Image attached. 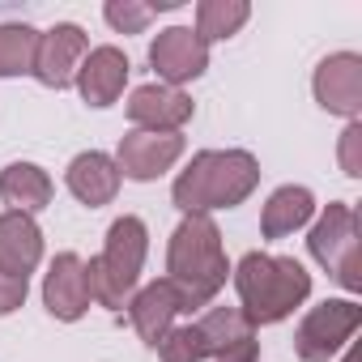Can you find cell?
Returning <instances> with one entry per match:
<instances>
[{
	"label": "cell",
	"instance_id": "18",
	"mask_svg": "<svg viewBox=\"0 0 362 362\" xmlns=\"http://www.w3.org/2000/svg\"><path fill=\"white\" fill-rule=\"evenodd\" d=\"M311 214H315V201H311L307 188H277L264 205V222H260L264 239H281V235L298 230Z\"/></svg>",
	"mask_w": 362,
	"mask_h": 362
},
{
	"label": "cell",
	"instance_id": "12",
	"mask_svg": "<svg viewBox=\"0 0 362 362\" xmlns=\"http://www.w3.org/2000/svg\"><path fill=\"white\" fill-rule=\"evenodd\" d=\"M124 81H128V60L119 47H94L77 64V86H81L90 107H111L119 98Z\"/></svg>",
	"mask_w": 362,
	"mask_h": 362
},
{
	"label": "cell",
	"instance_id": "7",
	"mask_svg": "<svg viewBox=\"0 0 362 362\" xmlns=\"http://www.w3.org/2000/svg\"><path fill=\"white\" fill-rule=\"evenodd\" d=\"M149 60H153V69H158L170 86H179V81H192V77L205 73V64H209V47L197 39V30L175 26V30H162V35L153 39Z\"/></svg>",
	"mask_w": 362,
	"mask_h": 362
},
{
	"label": "cell",
	"instance_id": "16",
	"mask_svg": "<svg viewBox=\"0 0 362 362\" xmlns=\"http://www.w3.org/2000/svg\"><path fill=\"white\" fill-rule=\"evenodd\" d=\"M69 188H73L77 201H86L90 209H98V205H107V201L115 197V188H119V166H115L107 153H81V158H73V166H69Z\"/></svg>",
	"mask_w": 362,
	"mask_h": 362
},
{
	"label": "cell",
	"instance_id": "22",
	"mask_svg": "<svg viewBox=\"0 0 362 362\" xmlns=\"http://www.w3.org/2000/svg\"><path fill=\"white\" fill-rule=\"evenodd\" d=\"M158 354H162V362H201L209 349H205L201 328H197V324H188V328L166 332V337H162V345H158Z\"/></svg>",
	"mask_w": 362,
	"mask_h": 362
},
{
	"label": "cell",
	"instance_id": "14",
	"mask_svg": "<svg viewBox=\"0 0 362 362\" xmlns=\"http://www.w3.org/2000/svg\"><path fill=\"white\" fill-rule=\"evenodd\" d=\"M43 256L39 226L26 214H0V273L5 277H26Z\"/></svg>",
	"mask_w": 362,
	"mask_h": 362
},
{
	"label": "cell",
	"instance_id": "5",
	"mask_svg": "<svg viewBox=\"0 0 362 362\" xmlns=\"http://www.w3.org/2000/svg\"><path fill=\"white\" fill-rule=\"evenodd\" d=\"M311 256L345 290H358L362 286V273H358V222H354V209L349 205H328V214L311 230Z\"/></svg>",
	"mask_w": 362,
	"mask_h": 362
},
{
	"label": "cell",
	"instance_id": "8",
	"mask_svg": "<svg viewBox=\"0 0 362 362\" xmlns=\"http://www.w3.org/2000/svg\"><path fill=\"white\" fill-rule=\"evenodd\" d=\"M179 153H184V136L179 132H128L119 141V175L128 179H153L162 175Z\"/></svg>",
	"mask_w": 362,
	"mask_h": 362
},
{
	"label": "cell",
	"instance_id": "10",
	"mask_svg": "<svg viewBox=\"0 0 362 362\" xmlns=\"http://www.w3.org/2000/svg\"><path fill=\"white\" fill-rule=\"evenodd\" d=\"M188 115H192V98L170 86H141L128 98V119L141 132H175Z\"/></svg>",
	"mask_w": 362,
	"mask_h": 362
},
{
	"label": "cell",
	"instance_id": "17",
	"mask_svg": "<svg viewBox=\"0 0 362 362\" xmlns=\"http://www.w3.org/2000/svg\"><path fill=\"white\" fill-rule=\"evenodd\" d=\"M0 197H5V205H13V214L43 209L52 201V179L30 162H13L5 175H0Z\"/></svg>",
	"mask_w": 362,
	"mask_h": 362
},
{
	"label": "cell",
	"instance_id": "25",
	"mask_svg": "<svg viewBox=\"0 0 362 362\" xmlns=\"http://www.w3.org/2000/svg\"><path fill=\"white\" fill-rule=\"evenodd\" d=\"M358 141H362V128H358V124H349V128H345V136H341V166H345V175H362Z\"/></svg>",
	"mask_w": 362,
	"mask_h": 362
},
{
	"label": "cell",
	"instance_id": "24",
	"mask_svg": "<svg viewBox=\"0 0 362 362\" xmlns=\"http://www.w3.org/2000/svg\"><path fill=\"white\" fill-rule=\"evenodd\" d=\"M22 303H26V277H5L0 273V315H9Z\"/></svg>",
	"mask_w": 362,
	"mask_h": 362
},
{
	"label": "cell",
	"instance_id": "13",
	"mask_svg": "<svg viewBox=\"0 0 362 362\" xmlns=\"http://www.w3.org/2000/svg\"><path fill=\"white\" fill-rule=\"evenodd\" d=\"M43 298H47V311L56 320H77L86 307H90V281H86V264L64 252L52 260V273H47V286H43Z\"/></svg>",
	"mask_w": 362,
	"mask_h": 362
},
{
	"label": "cell",
	"instance_id": "1",
	"mask_svg": "<svg viewBox=\"0 0 362 362\" xmlns=\"http://www.w3.org/2000/svg\"><path fill=\"white\" fill-rule=\"evenodd\" d=\"M226 256H222V235L209 218L188 214V222L175 230L170 239V286L179 294V307L192 311L201 303H209L222 286H226Z\"/></svg>",
	"mask_w": 362,
	"mask_h": 362
},
{
	"label": "cell",
	"instance_id": "4",
	"mask_svg": "<svg viewBox=\"0 0 362 362\" xmlns=\"http://www.w3.org/2000/svg\"><path fill=\"white\" fill-rule=\"evenodd\" d=\"M145 260V226L141 218H119L107 230V247L103 256H94L86 264V281H90V298H98L103 307H119L124 294L136 286Z\"/></svg>",
	"mask_w": 362,
	"mask_h": 362
},
{
	"label": "cell",
	"instance_id": "23",
	"mask_svg": "<svg viewBox=\"0 0 362 362\" xmlns=\"http://www.w3.org/2000/svg\"><path fill=\"white\" fill-rule=\"evenodd\" d=\"M149 18H153L149 5H107V22L115 30H141Z\"/></svg>",
	"mask_w": 362,
	"mask_h": 362
},
{
	"label": "cell",
	"instance_id": "9",
	"mask_svg": "<svg viewBox=\"0 0 362 362\" xmlns=\"http://www.w3.org/2000/svg\"><path fill=\"white\" fill-rule=\"evenodd\" d=\"M81 56H86V35L64 22V26L39 35V47H35V64H30V69H35V77H39L43 86L64 90V86L73 81V69H77Z\"/></svg>",
	"mask_w": 362,
	"mask_h": 362
},
{
	"label": "cell",
	"instance_id": "19",
	"mask_svg": "<svg viewBox=\"0 0 362 362\" xmlns=\"http://www.w3.org/2000/svg\"><path fill=\"white\" fill-rule=\"evenodd\" d=\"M197 328H201V337H205V349H209V354H222V349H230L235 341H247V337H252L247 315H243V311H235V307H214Z\"/></svg>",
	"mask_w": 362,
	"mask_h": 362
},
{
	"label": "cell",
	"instance_id": "3",
	"mask_svg": "<svg viewBox=\"0 0 362 362\" xmlns=\"http://www.w3.org/2000/svg\"><path fill=\"white\" fill-rule=\"evenodd\" d=\"M260 179V166L243 149L226 153H197L192 166L175 179V205L184 214H209V209H230L239 205Z\"/></svg>",
	"mask_w": 362,
	"mask_h": 362
},
{
	"label": "cell",
	"instance_id": "20",
	"mask_svg": "<svg viewBox=\"0 0 362 362\" xmlns=\"http://www.w3.org/2000/svg\"><path fill=\"white\" fill-rule=\"evenodd\" d=\"M35 47H39V35L30 26H0V77L26 73L35 64Z\"/></svg>",
	"mask_w": 362,
	"mask_h": 362
},
{
	"label": "cell",
	"instance_id": "21",
	"mask_svg": "<svg viewBox=\"0 0 362 362\" xmlns=\"http://www.w3.org/2000/svg\"><path fill=\"white\" fill-rule=\"evenodd\" d=\"M247 22V5H239V0H230V5H222V0H209V5L197 9V39H230L239 26Z\"/></svg>",
	"mask_w": 362,
	"mask_h": 362
},
{
	"label": "cell",
	"instance_id": "26",
	"mask_svg": "<svg viewBox=\"0 0 362 362\" xmlns=\"http://www.w3.org/2000/svg\"><path fill=\"white\" fill-rule=\"evenodd\" d=\"M218 362H256V341H252V337H247V341H235L230 349L218 354Z\"/></svg>",
	"mask_w": 362,
	"mask_h": 362
},
{
	"label": "cell",
	"instance_id": "2",
	"mask_svg": "<svg viewBox=\"0 0 362 362\" xmlns=\"http://www.w3.org/2000/svg\"><path fill=\"white\" fill-rule=\"evenodd\" d=\"M235 286L243 294V315L247 324H277L286 320L311 290L307 269L294 256H264V252H247L235 269Z\"/></svg>",
	"mask_w": 362,
	"mask_h": 362
},
{
	"label": "cell",
	"instance_id": "27",
	"mask_svg": "<svg viewBox=\"0 0 362 362\" xmlns=\"http://www.w3.org/2000/svg\"><path fill=\"white\" fill-rule=\"evenodd\" d=\"M345 362H358V354H354V349H349V354H345Z\"/></svg>",
	"mask_w": 362,
	"mask_h": 362
},
{
	"label": "cell",
	"instance_id": "15",
	"mask_svg": "<svg viewBox=\"0 0 362 362\" xmlns=\"http://www.w3.org/2000/svg\"><path fill=\"white\" fill-rule=\"evenodd\" d=\"M179 311H184V307H179V294H175L170 281H153V286H145L132 298V324L145 337V345H153V349L162 345V337L170 332V320Z\"/></svg>",
	"mask_w": 362,
	"mask_h": 362
},
{
	"label": "cell",
	"instance_id": "11",
	"mask_svg": "<svg viewBox=\"0 0 362 362\" xmlns=\"http://www.w3.org/2000/svg\"><path fill=\"white\" fill-rule=\"evenodd\" d=\"M315 98H320L324 111L358 115V107H362V60L349 56V52L324 60L320 73H315Z\"/></svg>",
	"mask_w": 362,
	"mask_h": 362
},
{
	"label": "cell",
	"instance_id": "6",
	"mask_svg": "<svg viewBox=\"0 0 362 362\" xmlns=\"http://www.w3.org/2000/svg\"><path fill=\"white\" fill-rule=\"evenodd\" d=\"M362 324V307L349 303V298H328L320 307H311V315L298 324V337H294V349L303 362H328Z\"/></svg>",
	"mask_w": 362,
	"mask_h": 362
}]
</instances>
